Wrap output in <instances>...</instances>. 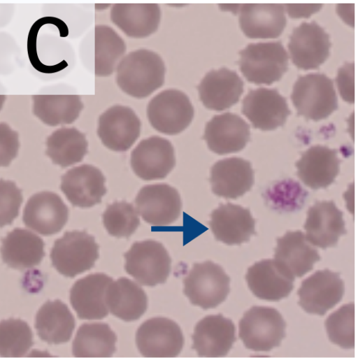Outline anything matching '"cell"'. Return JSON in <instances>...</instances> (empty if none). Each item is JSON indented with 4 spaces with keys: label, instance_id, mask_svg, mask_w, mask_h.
I'll use <instances>...</instances> for the list:
<instances>
[{
    "label": "cell",
    "instance_id": "obj_1",
    "mask_svg": "<svg viewBox=\"0 0 358 358\" xmlns=\"http://www.w3.org/2000/svg\"><path fill=\"white\" fill-rule=\"evenodd\" d=\"M165 71L159 55L150 50L138 49L121 59L115 70V81L127 94L143 99L163 85Z\"/></svg>",
    "mask_w": 358,
    "mask_h": 358
},
{
    "label": "cell",
    "instance_id": "obj_2",
    "mask_svg": "<svg viewBox=\"0 0 358 358\" xmlns=\"http://www.w3.org/2000/svg\"><path fill=\"white\" fill-rule=\"evenodd\" d=\"M239 68L248 81L270 85L288 69L289 54L280 41L250 43L239 52Z\"/></svg>",
    "mask_w": 358,
    "mask_h": 358
},
{
    "label": "cell",
    "instance_id": "obj_3",
    "mask_svg": "<svg viewBox=\"0 0 358 358\" xmlns=\"http://www.w3.org/2000/svg\"><path fill=\"white\" fill-rule=\"evenodd\" d=\"M298 115L320 121L338 108V98L332 80L324 73H310L298 78L291 94Z\"/></svg>",
    "mask_w": 358,
    "mask_h": 358
},
{
    "label": "cell",
    "instance_id": "obj_4",
    "mask_svg": "<svg viewBox=\"0 0 358 358\" xmlns=\"http://www.w3.org/2000/svg\"><path fill=\"white\" fill-rule=\"evenodd\" d=\"M286 323L275 308L253 306L239 321L238 336L250 350L268 352L280 345L285 336Z\"/></svg>",
    "mask_w": 358,
    "mask_h": 358
},
{
    "label": "cell",
    "instance_id": "obj_5",
    "mask_svg": "<svg viewBox=\"0 0 358 358\" xmlns=\"http://www.w3.org/2000/svg\"><path fill=\"white\" fill-rule=\"evenodd\" d=\"M50 257L59 273L73 278L94 266L99 257V245L85 231H67L55 241Z\"/></svg>",
    "mask_w": 358,
    "mask_h": 358
},
{
    "label": "cell",
    "instance_id": "obj_6",
    "mask_svg": "<svg viewBox=\"0 0 358 358\" xmlns=\"http://www.w3.org/2000/svg\"><path fill=\"white\" fill-rule=\"evenodd\" d=\"M229 282L220 266L211 261L196 263L183 279L184 293L193 305L214 308L226 299Z\"/></svg>",
    "mask_w": 358,
    "mask_h": 358
},
{
    "label": "cell",
    "instance_id": "obj_7",
    "mask_svg": "<svg viewBox=\"0 0 358 358\" xmlns=\"http://www.w3.org/2000/svg\"><path fill=\"white\" fill-rule=\"evenodd\" d=\"M125 270L145 286L164 283L171 271V257L164 245L153 240L134 243L124 255Z\"/></svg>",
    "mask_w": 358,
    "mask_h": 358
},
{
    "label": "cell",
    "instance_id": "obj_8",
    "mask_svg": "<svg viewBox=\"0 0 358 358\" xmlns=\"http://www.w3.org/2000/svg\"><path fill=\"white\" fill-rule=\"evenodd\" d=\"M331 43L329 34L317 22H303L295 27L287 44L289 57L298 69L315 70L329 57Z\"/></svg>",
    "mask_w": 358,
    "mask_h": 358
},
{
    "label": "cell",
    "instance_id": "obj_9",
    "mask_svg": "<svg viewBox=\"0 0 358 358\" xmlns=\"http://www.w3.org/2000/svg\"><path fill=\"white\" fill-rule=\"evenodd\" d=\"M194 108L182 92L169 89L155 96L147 107V115L152 127L160 133L176 135L192 122Z\"/></svg>",
    "mask_w": 358,
    "mask_h": 358
},
{
    "label": "cell",
    "instance_id": "obj_10",
    "mask_svg": "<svg viewBox=\"0 0 358 358\" xmlns=\"http://www.w3.org/2000/svg\"><path fill=\"white\" fill-rule=\"evenodd\" d=\"M136 343L144 357H174L182 350L184 338L176 322L165 317H154L138 329Z\"/></svg>",
    "mask_w": 358,
    "mask_h": 358
},
{
    "label": "cell",
    "instance_id": "obj_11",
    "mask_svg": "<svg viewBox=\"0 0 358 358\" xmlns=\"http://www.w3.org/2000/svg\"><path fill=\"white\" fill-rule=\"evenodd\" d=\"M345 285L339 273L320 270L306 278L297 292L299 306L307 313L324 315L342 299Z\"/></svg>",
    "mask_w": 358,
    "mask_h": 358
},
{
    "label": "cell",
    "instance_id": "obj_12",
    "mask_svg": "<svg viewBox=\"0 0 358 358\" xmlns=\"http://www.w3.org/2000/svg\"><path fill=\"white\" fill-rule=\"evenodd\" d=\"M135 204L142 218L154 226L173 223L179 217L182 208L178 192L164 183L143 187L136 195Z\"/></svg>",
    "mask_w": 358,
    "mask_h": 358
},
{
    "label": "cell",
    "instance_id": "obj_13",
    "mask_svg": "<svg viewBox=\"0 0 358 358\" xmlns=\"http://www.w3.org/2000/svg\"><path fill=\"white\" fill-rule=\"evenodd\" d=\"M130 163L134 173L142 180L163 179L176 164L173 147L167 139L150 136L132 150Z\"/></svg>",
    "mask_w": 358,
    "mask_h": 358
},
{
    "label": "cell",
    "instance_id": "obj_14",
    "mask_svg": "<svg viewBox=\"0 0 358 358\" xmlns=\"http://www.w3.org/2000/svg\"><path fill=\"white\" fill-rule=\"evenodd\" d=\"M242 113L262 131L282 126L291 113L286 99L275 89L265 87L250 90L242 101Z\"/></svg>",
    "mask_w": 358,
    "mask_h": 358
},
{
    "label": "cell",
    "instance_id": "obj_15",
    "mask_svg": "<svg viewBox=\"0 0 358 358\" xmlns=\"http://www.w3.org/2000/svg\"><path fill=\"white\" fill-rule=\"evenodd\" d=\"M141 133V121L129 107L115 105L99 118L97 134L102 143L116 152L129 150Z\"/></svg>",
    "mask_w": 358,
    "mask_h": 358
},
{
    "label": "cell",
    "instance_id": "obj_16",
    "mask_svg": "<svg viewBox=\"0 0 358 358\" xmlns=\"http://www.w3.org/2000/svg\"><path fill=\"white\" fill-rule=\"evenodd\" d=\"M69 209L56 193H36L27 201L23 211V222L30 229L43 235L58 233L66 224Z\"/></svg>",
    "mask_w": 358,
    "mask_h": 358
},
{
    "label": "cell",
    "instance_id": "obj_17",
    "mask_svg": "<svg viewBox=\"0 0 358 358\" xmlns=\"http://www.w3.org/2000/svg\"><path fill=\"white\" fill-rule=\"evenodd\" d=\"M102 172L90 164L75 166L62 177L60 189L74 206L90 208L101 201L106 193Z\"/></svg>",
    "mask_w": 358,
    "mask_h": 358
},
{
    "label": "cell",
    "instance_id": "obj_18",
    "mask_svg": "<svg viewBox=\"0 0 358 358\" xmlns=\"http://www.w3.org/2000/svg\"><path fill=\"white\" fill-rule=\"evenodd\" d=\"M285 4L243 3L239 14V25L250 38L269 39L279 37L286 24Z\"/></svg>",
    "mask_w": 358,
    "mask_h": 358
},
{
    "label": "cell",
    "instance_id": "obj_19",
    "mask_svg": "<svg viewBox=\"0 0 358 358\" xmlns=\"http://www.w3.org/2000/svg\"><path fill=\"white\" fill-rule=\"evenodd\" d=\"M306 237L314 246H334L347 233L343 213L332 201L315 203L308 209L304 224Z\"/></svg>",
    "mask_w": 358,
    "mask_h": 358
},
{
    "label": "cell",
    "instance_id": "obj_20",
    "mask_svg": "<svg viewBox=\"0 0 358 358\" xmlns=\"http://www.w3.org/2000/svg\"><path fill=\"white\" fill-rule=\"evenodd\" d=\"M161 8L157 3H113L110 20L125 36L141 39L153 34L161 21Z\"/></svg>",
    "mask_w": 358,
    "mask_h": 358
},
{
    "label": "cell",
    "instance_id": "obj_21",
    "mask_svg": "<svg viewBox=\"0 0 358 358\" xmlns=\"http://www.w3.org/2000/svg\"><path fill=\"white\" fill-rule=\"evenodd\" d=\"M203 138L209 149L216 154L239 152L250 139V126L235 113L217 115L207 122Z\"/></svg>",
    "mask_w": 358,
    "mask_h": 358
},
{
    "label": "cell",
    "instance_id": "obj_22",
    "mask_svg": "<svg viewBox=\"0 0 358 358\" xmlns=\"http://www.w3.org/2000/svg\"><path fill=\"white\" fill-rule=\"evenodd\" d=\"M235 331L230 319L221 314L208 315L195 326L192 348L199 357H224L236 340Z\"/></svg>",
    "mask_w": 358,
    "mask_h": 358
},
{
    "label": "cell",
    "instance_id": "obj_23",
    "mask_svg": "<svg viewBox=\"0 0 358 358\" xmlns=\"http://www.w3.org/2000/svg\"><path fill=\"white\" fill-rule=\"evenodd\" d=\"M113 279L92 273L77 280L71 289V303L81 320H101L108 314L106 292Z\"/></svg>",
    "mask_w": 358,
    "mask_h": 358
},
{
    "label": "cell",
    "instance_id": "obj_24",
    "mask_svg": "<svg viewBox=\"0 0 358 358\" xmlns=\"http://www.w3.org/2000/svg\"><path fill=\"white\" fill-rule=\"evenodd\" d=\"M340 166L336 150L322 145L306 150L296 163L299 178L313 189L329 186L339 173Z\"/></svg>",
    "mask_w": 358,
    "mask_h": 358
},
{
    "label": "cell",
    "instance_id": "obj_25",
    "mask_svg": "<svg viewBox=\"0 0 358 358\" xmlns=\"http://www.w3.org/2000/svg\"><path fill=\"white\" fill-rule=\"evenodd\" d=\"M313 246L302 231H287L277 240L274 260L294 279L302 277L320 259Z\"/></svg>",
    "mask_w": 358,
    "mask_h": 358
},
{
    "label": "cell",
    "instance_id": "obj_26",
    "mask_svg": "<svg viewBox=\"0 0 358 358\" xmlns=\"http://www.w3.org/2000/svg\"><path fill=\"white\" fill-rule=\"evenodd\" d=\"M198 90L206 108L221 111L239 101L243 92V82L234 71L223 67L208 72Z\"/></svg>",
    "mask_w": 358,
    "mask_h": 358
},
{
    "label": "cell",
    "instance_id": "obj_27",
    "mask_svg": "<svg viewBox=\"0 0 358 358\" xmlns=\"http://www.w3.org/2000/svg\"><path fill=\"white\" fill-rule=\"evenodd\" d=\"M81 45L92 48L94 74L98 77L113 74L127 52L123 38L112 27L104 24L95 25Z\"/></svg>",
    "mask_w": 358,
    "mask_h": 358
},
{
    "label": "cell",
    "instance_id": "obj_28",
    "mask_svg": "<svg viewBox=\"0 0 358 358\" xmlns=\"http://www.w3.org/2000/svg\"><path fill=\"white\" fill-rule=\"evenodd\" d=\"M213 192L218 196L236 199L248 192L254 183L250 163L240 157L217 162L210 170Z\"/></svg>",
    "mask_w": 358,
    "mask_h": 358
},
{
    "label": "cell",
    "instance_id": "obj_29",
    "mask_svg": "<svg viewBox=\"0 0 358 358\" xmlns=\"http://www.w3.org/2000/svg\"><path fill=\"white\" fill-rule=\"evenodd\" d=\"M210 226L216 239L227 245L247 242L255 234L250 210L231 203L220 204L212 212Z\"/></svg>",
    "mask_w": 358,
    "mask_h": 358
},
{
    "label": "cell",
    "instance_id": "obj_30",
    "mask_svg": "<svg viewBox=\"0 0 358 358\" xmlns=\"http://www.w3.org/2000/svg\"><path fill=\"white\" fill-rule=\"evenodd\" d=\"M245 279L252 292L259 299L279 301L287 297L294 288V279L274 259H263L251 266Z\"/></svg>",
    "mask_w": 358,
    "mask_h": 358
},
{
    "label": "cell",
    "instance_id": "obj_31",
    "mask_svg": "<svg viewBox=\"0 0 358 358\" xmlns=\"http://www.w3.org/2000/svg\"><path fill=\"white\" fill-rule=\"evenodd\" d=\"M1 255L10 267L29 268L41 263L45 255L44 243L31 231L15 228L2 240Z\"/></svg>",
    "mask_w": 358,
    "mask_h": 358
},
{
    "label": "cell",
    "instance_id": "obj_32",
    "mask_svg": "<svg viewBox=\"0 0 358 358\" xmlns=\"http://www.w3.org/2000/svg\"><path fill=\"white\" fill-rule=\"evenodd\" d=\"M106 303L113 315L131 322L138 320L145 312L148 299L137 283L127 278H120L108 287Z\"/></svg>",
    "mask_w": 358,
    "mask_h": 358
},
{
    "label": "cell",
    "instance_id": "obj_33",
    "mask_svg": "<svg viewBox=\"0 0 358 358\" xmlns=\"http://www.w3.org/2000/svg\"><path fill=\"white\" fill-rule=\"evenodd\" d=\"M75 319L60 300L48 301L36 315L35 328L40 338L48 344L68 342L75 328Z\"/></svg>",
    "mask_w": 358,
    "mask_h": 358
},
{
    "label": "cell",
    "instance_id": "obj_34",
    "mask_svg": "<svg viewBox=\"0 0 358 358\" xmlns=\"http://www.w3.org/2000/svg\"><path fill=\"white\" fill-rule=\"evenodd\" d=\"M46 155L52 163L65 168L81 162L87 152L85 135L74 127L54 131L46 141Z\"/></svg>",
    "mask_w": 358,
    "mask_h": 358
},
{
    "label": "cell",
    "instance_id": "obj_35",
    "mask_svg": "<svg viewBox=\"0 0 358 358\" xmlns=\"http://www.w3.org/2000/svg\"><path fill=\"white\" fill-rule=\"evenodd\" d=\"M33 112L44 124H70L79 117L83 103L78 95H34Z\"/></svg>",
    "mask_w": 358,
    "mask_h": 358
},
{
    "label": "cell",
    "instance_id": "obj_36",
    "mask_svg": "<svg viewBox=\"0 0 358 358\" xmlns=\"http://www.w3.org/2000/svg\"><path fill=\"white\" fill-rule=\"evenodd\" d=\"M117 337L106 323L82 324L73 342V354L77 357H108L115 351Z\"/></svg>",
    "mask_w": 358,
    "mask_h": 358
},
{
    "label": "cell",
    "instance_id": "obj_37",
    "mask_svg": "<svg viewBox=\"0 0 358 358\" xmlns=\"http://www.w3.org/2000/svg\"><path fill=\"white\" fill-rule=\"evenodd\" d=\"M32 331L20 319L3 320L0 324V355L3 357L24 356L33 345Z\"/></svg>",
    "mask_w": 358,
    "mask_h": 358
},
{
    "label": "cell",
    "instance_id": "obj_38",
    "mask_svg": "<svg viewBox=\"0 0 358 358\" xmlns=\"http://www.w3.org/2000/svg\"><path fill=\"white\" fill-rule=\"evenodd\" d=\"M138 213L125 201H115L108 206L103 214V222L108 232L117 238H128L140 224Z\"/></svg>",
    "mask_w": 358,
    "mask_h": 358
},
{
    "label": "cell",
    "instance_id": "obj_39",
    "mask_svg": "<svg viewBox=\"0 0 358 358\" xmlns=\"http://www.w3.org/2000/svg\"><path fill=\"white\" fill-rule=\"evenodd\" d=\"M355 305L349 303L329 315L325 321L327 336L335 345L344 349L355 347Z\"/></svg>",
    "mask_w": 358,
    "mask_h": 358
},
{
    "label": "cell",
    "instance_id": "obj_40",
    "mask_svg": "<svg viewBox=\"0 0 358 358\" xmlns=\"http://www.w3.org/2000/svg\"><path fill=\"white\" fill-rule=\"evenodd\" d=\"M21 190L10 180L0 181V219L1 227L12 223L18 215L22 202Z\"/></svg>",
    "mask_w": 358,
    "mask_h": 358
},
{
    "label": "cell",
    "instance_id": "obj_41",
    "mask_svg": "<svg viewBox=\"0 0 358 358\" xmlns=\"http://www.w3.org/2000/svg\"><path fill=\"white\" fill-rule=\"evenodd\" d=\"M19 148L18 134L7 124H0V165L7 166L17 156Z\"/></svg>",
    "mask_w": 358,
    "mask_h": 358
},
{
    "label": "cell",
    "instance_id": "obj_42",
    "mask_svg": "<svg viewBox=\"0 0 358 358\" xmlns=\"http://www.w3.org/2000/svg\"><path fill=\"white\" fill-rule=\"evenodd\" d=\"M355 64L345 63L338 71L336 83L339 93L343 100L354 103Z\"/></svg>",
    "mask_w": 358,
    "mask_h": 358
},
{
    "label": "cell",
    "instance_id": "obj_43",
    "mask_svg": "<svg viewBox=\"0 0 358 358\" xmlns=\"http://www.w3.org/2000/svg\"><path fill=\"white\" fill-rule=\"evenodd\" d=\"M285 11L293 19H307L318 13L322 8V3H287Z\"/></svg>",
    "mask_w": 358,
    "mask_h": 358
},
{
    "label": "cell",
    "instance_id": "obj_44",
    "mask_svg": "<svg viewBox=\"0 0 358 358\" xmlns=\"http://www.w3.org/2000/svg\"><path fill=\"white\" fill-rule=\"evenodd\" d=\"M336 13L341 20L347 25L355 27V4L339 3L336 6Z\"/></svg>",
    "mask_w": 358,
    "mask_h": 358
},
{
    "label": "cell",
    "instance_id": "obj_45",
    "mask_svg": "<svg viewBox=\"0 0 358 358\" xmlns=\"http://www.w3.org/2000/svg\"><path fill=\"white\" fill-rule=\"evenodd\" d=\"M241 4H220V8L224 11L238 13Z\"/></svg>",
    "mask_w": 358,
    "mask_h": 358
},
{
    "label": "cell",
    "instance_id": "obj_46",
    "mask_svg": "<svg viewBox=\"0 0 358 358\" xmlns=\"http://www.w3.org/2000/svg\"><path fill=\"white\" fill-rule=\"evenodd\" d=\"M113 4L111 3H95L94 4V8L95 10L98 11H102L108 8H110Z\"/></svg>",
    "mask_w": 358,
    "mask_h": 358
}]
</instances>
